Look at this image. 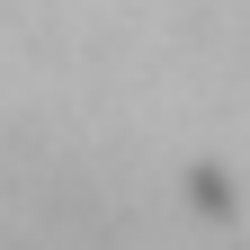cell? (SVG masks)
<instances>
[{
	"label": "cell",
	"instance_id": "obj_1",
	"mask_svg": "<svg viewBox=\"0 0 250 250\" xmlns=\"http://www.w3.org/2000/svg\"><path fill=\"white\" fill-rule=\"evenodd\" d=\"M0 250H134V232L81 170L0 161Z\"/></svg>",
	"mask_w": 250,
	"mask_h": 250
}]
</instances>
